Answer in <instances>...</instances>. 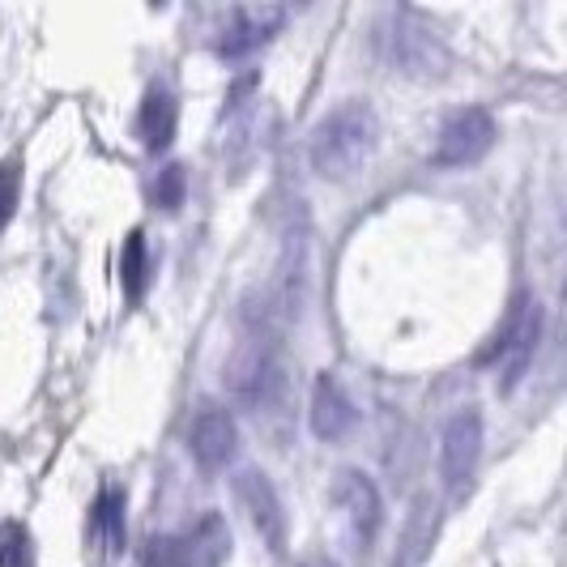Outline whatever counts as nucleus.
Masks as SVG:
<instances>
[{
    "instance_id": "nucleus-1",
    "label": "nucleus",
    "mask_w": 567,
    "mask_h": 567,
    "mask_svg": "<svg viewBox=\"0 0 567 567\" xmlns=\"http://www.w3.org/2000/svg\"><path fill=\"white\" fill-rule=\"evenodd\" d=\"M380 145V120L368 99H346L312 128L308 158L320 179H350L371 163Z\"/></svg>"
},
{
    "instance_id": "nucleus-2",
    "label": "nucleus",
    "mask_w": 567,
    "mask_h": 567,
    "mask_svg": "<svg viewBox=\"0 0 567 567\" xmlns=\"http://www.w3.org/2000/svg\"><path fill=\"white\" fill-rule=\"evenodd\" d=\"M538 333H542L538 299L520 290V295L512 299L504 324L495 329L491 346L478 350V368H499V375H495L499 393H512V389L525 380V371H529L534 354H538Z\"/></svg>"
},
{
    "instance_id": "nucleus-3",
    "label": "nucleus",
    "mask_w": 567,
    "mask_h": 567,
    "mask_svg": "<svg viewBox=\"0 0 567 567\" xmlns=\"http://www.w3.org/2000/svg\"><path fill=\"white\" fill-rule=\"evenodd\" d=\"M375 48H380V56L384 64L401 73V78H414V82H431V78H444L449 73V48H444V39L435 34V30L419 22L414 13H393L380 34H375Z\"/></svg>"
},
{
    "instance_id": "nucleus-4",
    "label": "nucleus",
    "mask_w": 567,
    "mask_h": 567,
    "mask_svg": "<svg viewBox=\"0 0 567 567\" xmlns=\"http://www.w3.org/2000/svg\"><path fill=\"white\" fill-rule=\"evenodd\" d=\"M278 384H282V368L274 359V341H260V338H244L235 346V354L227 359L223 368V389L235 405L244 410H256L269 405L278 398Z\"/></svg>"
},
{
    "instance_id": "nucleus-5",
    "label": "nucleus",
    "mask_w": 567,
    "mask_h": 567,
    "mask_svg": "<svg viewBox=\"0 0 567 567\" xmlns=\"http://www.w3.org/2000/svg\"><path fill=\"white\" fill-rule=\"evenodd\" d=\"M499 137L495 120L486 107H465V112H453L444 120L440 137H435V150H431V163L444 171L453 167H474L478 158L491 154V145Z\"/></svg>"
},
{
    "instance_id": "nucleus-6",
    "label": "nucleus",
    "mask_w": 567,
    "mask_h": 567,
    "mask_svg": "<svg viewBox=\"0 0 567 567\" xmlns=\"http://www.w3.org/2000/svg\"><path fill=\"white\" fill-rule=\"evenodd\" d=\"M478 456H483V419H478V410H461L440 435V474L453 495L474 478Z\"/></svg>"
},
{
    "instance_id": "nucleus-7",
    "label": "nucleus",
    "mask_w": 567,
    "mask_h": 567,
    "mask_svg": "<svg viewBox=\"0 0 567 567\" xmlns=\"http://www.w3.org/2000/svg\"><path fill=\"white\" fill-rule=\"evenodd\" d=\"M235 504L244 508V516H248V525L260 534V542H265L274 555H282L286 550V512H282V499H278L274 483H269L260 470H244V474L235 478Z\"/></svg>"
},
{
    "instance_id": "nucleus-8",
    "label": "nucleus",
    "mask_w": 567,
    "mask_h": 567,
    "mask_svg": "<svg viewBox=\"0 0 567 567\" xmlns=\"http://www.w3.org/2000/svg\"><path fill=\"white\" fill-rule=\"evenodd\" d=\"M188 453H193V461L205 474L227 470L235 453H239V426L230 419V410H218V405L200 410L193 426H188Z\"/></svg>"
},
{
    "instance_id": "nucleus-9",
    "label": "nucleus",
    "mask_w": 567,
    "mask_h": 567,
    "mask_svg": "<svg viewBox=\"0 0 567 567\" xmlns=\"http://www.w3.org/2000/svg\"><path fill=\"white\" fill-rule=\"evenodd\" d=\"M333 504L341 508L346 525H350V538L359 546H368L380 525H384V504H380V491L371 483L368 474L359 470H341L338 483H333Z\"/></svg>"
},
{
    "instance_id": "nucleus-10",
    "label": "nucleus",
    "mask_w": 567,
    "mask_h": 567,
    "mask_svg": "<svg viewBox=\"0 0 567 567\" xmlns=\"http://www.w3.org/2000/svg\"><path fill=\"white\" fill-rule=\"evenodd\" d=\"M282 27H286V4H269V0L265 4H244V9L230 13V22L218 34V56L227 60L248 56L256 48H265Z\"/></svg>"
},
{
    "instance_id": "nucleus-11",
    "label": "nucleus",
    "mask_w": 567,
    "mask_h": 567,
    "mask_svg": "<svg viewBox=\"0 0 567 567\" xmlns=\"http://www.w3.org/2000/svg\"><path fill=\"white\" fill-rule=\"evenodd\" d=\"M308 419H312V435L316 440H324V444L346 440L350 426L359 423V410H354V401H350V393L341 389V380L333 375V371H320V375H316Z\"/></svg>"
},
{
    "instance_id": "nucleus-12",
    "label": "nucleus",
    "mask_w": 567,
    "mask_h": 567,
    "mask_svg": "<svg viewBox=\"0 0 567 567\" xmlns=\"http://www.w3.org/2000/svg\"><path fill=\"white\" fill-rule=\"evenodd\" d=\"M175 567H223L230 559V529L218 512H205L193 529L175 534Z\"/></svg>"
},
{
    "instance_id": "nucleus-13",
    "label": "nucleus",
    "mask_w": 567,
    "mask_h": 567,
    "mask_svg": "<svg viewBox=\"0 0 567 567\" xmlns=\"http://www.w3.org/2000/svg\"><path fill=\"white\" fill-rule=\"evenodd\" d=\"M175 124H179V107L167 90H150L142 103V115H137V137L150 154H163L171 142H175Z\"/></svg>"
},
{
    "instance_id": "nucleus-14",
    "label": "nucleus",
    "mask_w": 567,
    "mask_h": 567,
    "mask_svg": "<svg viewBox=\"0 0 567 567\" xmlns=\"http://www.w3.org/2000/svg\"><path fill=\"white\" fill-rule=\"evenodd\" d=\"M90 542L103 550V559L124 555V491L107 486L90 512Z\"/></svg>"
},
{
    "instance_id": "nucleus-15",
    "label": "nucleus",
    "mask_w": 567,
    "mask_h": 567,
    "mask_svg": "<svg viewBox=\"0 0 567 567\" xmlns=\"http://www.w3.org/2000/svg\"><path fill=\"white\" fill-rule=\"evenodd\" d=\"M120 282H124V295L128 299H142L145 282H150V248H145V235L133 230L124 239V252H120Z\"/></svg>"
},
{
    "instance_id": "nucleus-16",
    "label": "nucleus",
    "mask_w": 567,
    "mask_h": 567,
    "mask_svg": "<svg viewBox=\"0 0 567 567\" xmlns=\"http://www.w3.org/2000/svg\"><path fill=\"white\" fill-rule=\"evenodd\" d=\"M0 567H34V538L22 520L0 525Z\"/></svg>"
},
{
    "instance_id": "nucleus-17",
    "label": "nucleus",
    "mask_w": 567,
    "mask_h": 567,
    "mask_svg": "<svg viewBox=\"0 0 567 567\" xmlns=\"http://www.w3.org/2000/svg\"><path fill=\"white\" fill-rule=\"evenodd\" d=\"M184 197H188V171L179 167V163H171V167L158 171L154 205H158V209H167V214H175V209L184 205Z\"/></svg>"
},
{
    "instance_id": "nucleus-18",
    "label": "nucleus",
    "mask_w": 567,
    "mask_h": 567,
    "mask_svg": "<svg viewBox=\"0 0 567 567\" xmlns=\"http://www.w3.org/2000/svg\"><path fill=\"white\" fill-rule=\"evenodd\" d=\"M18 163H4L0 167V227L13 218V209H18Z\"/></svg>"
},
{
    "instance_id": "nucleus-19",
    "label": "nucleus",
    "mask_w": 567,
    "mask_h": 567,
    "mask_svg": "<svg viewBox=\"0 0 567 567\" xmlns=\"http://www.w3.org/2000/svg\"><path fill=\"white\" fill-rule=\"evenodd\" d=\"M142 567H175V546L171 538H150L142 546Z\"/></svg>"
},
{
    "instance_id": "nucleus-20",
    "label": "nucleus",
    "mask_w": 567,
    "mask_h": 567,
    "mask_svg": "<svg viewBox=\"0 0 567 567\" xmlns=\"http://www.w3.org/2000/svg\"><path fill=\"white\" fill-rule=\"evenodd\" d=\"M303 567H333V564H303Z\"/></svg>"
}]
</instances>
